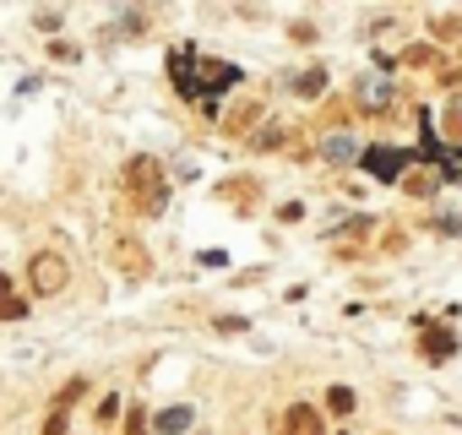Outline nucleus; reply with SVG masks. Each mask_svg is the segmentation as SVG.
<instances>
[{
	"label": "nucleus",
	"instance_id": "obj_4",
	"mask_svg": "<svg viewBox=\"0 0 462 435\" xmlns=\"http://www.w3.org/2000/svg\"><path fill=\"white\" fill-rule=\"evenodd\" d=\"M354 98H359V109H365V115H381V109H392L397 88H392L386 77H365V82L354 88Z\"/></svg>",
	"mask_w": 462,
	"mask_h": 435
},
{
	"label": "nucleus",
	"instance_id": "obj_2",
	"mask_svg": "<svg viewBox=\"0 0 462 435\" xmlns=\"http://www.w3.org/2000/svg\"><path fill=\"white\" fill-rule=\"evenodd\" d=\"M125 190L136 196L142 212H163L169 185H163V169H158L152 158H131V163H125Z\"/></svg>",
	"mask_w": 462,
	"mask_h": 435
},
{
	"label": "nucleus",
	"instance_id": "obj_13",
	"mask_svg": "<svg viewBox=\"0 0 462 435\" xmlns=\"http://www.w3.org/2000/svg\"><path fill=\"white\" fill-rule=\"evenodd\" d=\"M28 316V300L23 294H6V321H23Z\"/></svg>",
	"mask_w": 462,
	"mask_h": 435
},
{
	"label": "nucleus",
	"instance_id": "obj_1",
	"mask_svg": "<svg viewBox=\"0 0 462 435\" xmlns=\"http://www.w3.org/2000/svg\"><path fill=\"white\" fill-rule=\"evenodd\" d=\"M169 77H174V88H180L185 98H196L201 88H207V93H228V88L240 82L235 66H212V60L196 66V50H174V55H169Z\"/></svg>",
	"mask_w": 462,
	"mask_h": 435
},
{
	"label": "nucleus",
	"instance_id": "obj_6",
	"mask_svg": "<svg viewBox=\"0 0 462 435\" xmlns=\"http://www.w3.org/2000/svg\"><path fill=\"white\" fill-rule=\"evenodd\" d=\"M365 163H370V174H375V180H402V163H408V153L370 147V153H365Z\"/></svg>",
	"mask_w": 462,
	"mask_h": 435
},
{
	"label": "nucleus",
	"instance_id": "obj_5",
	"mask_svg": "<svg viewBox=\"0 0 462 435\" xmlns=\"http://www.w3.org/2000/svg\"><path fill=\"white\" fill-rule=\"evenodd\" d=\"M278 435H327V430H321V413H316L310 403H294V408L283 413V430H278Z\"/></svg>",
	"mask_w": 462,
	"mask_h": 435
},
{
	"label": "nucleus",
	"instance_id": "obj_10",
	"mask_svg": "<svg viewBox=\"0 0 462 435\" xmlns=\"http://www.w3.org/2000/svg\"><path fill=\"white\" fill-rule=\"evenodd\" d=\"M327 408L332 413H354V386H332L327 392Z\"/></svg>",
	"mask_w": 462,
	"mask_h": 435
},
{
	"label": "nucleus",
	"instance_id": "obj_15",
	"mask_svg": "<svg viewBox=\"0 0 462 435\" xmlns=\"http://www.w3.org/2000/svg\"><path fill=\"white\" fill-rule=\"evenodd\" d=\"M44 435H66V413H50L44 419Z\"/></svg>",
	"mask_w": 462,
	"mask_h": 435
},
{
	"label": "nucleus",
	"instance_id": "obj_11",
	"mask_svg": "<svg viewBox=\"0 0 462 435\" xmlns=\"http://www.w3.org/2000/svg\"><path fill=\"white\" fill-rule=\"evenodd\" d=\"M321 82H327L321 71H305V77L294 82V93H305V98H316V93H321Z\"/></svg>",
	"mask_w": 462,
	"mask_h": 435
},
{
	"label": "nucleus",
	"instance_id": "obj_9",
	"mask_svg": "<svg viewBox=\"0 0 462 435\" xmlns=\"http://www.w3.org/2000/svg\"><path fill=\"white\" fill-rule=\"evenodd\" d=\"M82 392H88V381H66V386L55 392V413H66V408H71V403H77Z\"/></svg>",
	"mask_w": 462,
	"mask_h": 435
},
{
	"label": "nucleus",
	"instance_id": "obj_3",
	"mask_svg": "<svg viewBox=\"0 0 462 435\" xmlns=\"http://www.w3.org/2000/svg\"><path fill=\"white\" fill-rule=\"evenodd\" d=\"M28 283H33V294H39V300L60 294V289H66V262H60V256H50V251H44V256H33V262H28Z\"/></svg>",
	"mask_w": 462,
	"mask_h": 435
},
{
	"label": "nucleus",
	"instance_id": "obj_7",
	"mask_svg": "<svg viewBox=\"0 0 462 435\" xmlns=\"http://www.w3.org/2000/svg\"><path fill=\"white\" fill-rule=\"evenodd\" d=\"M158 430H163V435H180V430H190V408H169V413H158Z\"/></svg>",
	"mask_w": 462,
	"mask_h": 435
},
{
	"label": "nucleus",
	"instance_id": "obj_8",
	"mask_svg": "<svg viewBox=\"0 0 462 435\" xmlns=\"http://www.w3.org/2000/svg\"><path fill=\"white\" fill-rule=\"evenodd\" d=\"M451 343H457L451 332H430V338H424V354H430V359H446V354H451Z\"/></svg>",
	"mask_w": 462,
	"mask_h": 435
},
{
	"label": "nucleus",
	"instance_id": "obj_14",
	"mask_svg": "<svg viewBox=\"0 0 462 435\" xmlns=\"http://www.w3.org/2000/svg\"><path fill=\"white\" fill-rule=\"evenodd\" d=\"M348 153H354V147H348V142H343V136H332V142H327V158H337V163H343V158H348Z\"/></svg>",
	"mask_w": 462,
	"mask_h": 435
},
{
	"label": "nucleus",
	"instance_id": "obj_16",
	"mask_svg": "<svg viewBox=\"0 0 462 435\" xmlns=\"http://www.w3.org/2000/svg\"><path fill=\"white\" fill-rule=\"evenodd\" d=\"M451 174H457V180H462V153H457V158H451Z\"/></svg>",
	"mask_w": 462,
	"mask_h": 435
},
{
	"label": "nucleus",
	"instance_id": "obj_12",
	"mask_svg": "<svg viewBox=\"0 0 462 435\" xmlns=\"http://www.w3.org/2000/svg\"><path fill=\"white\" fill-rule=\"evenodd\" d=\"M125 435H147V413L131 403V413H125Z\"/></svg>",
	"mask_w": 462,
	"mask_h": 435
}]
</instances>
